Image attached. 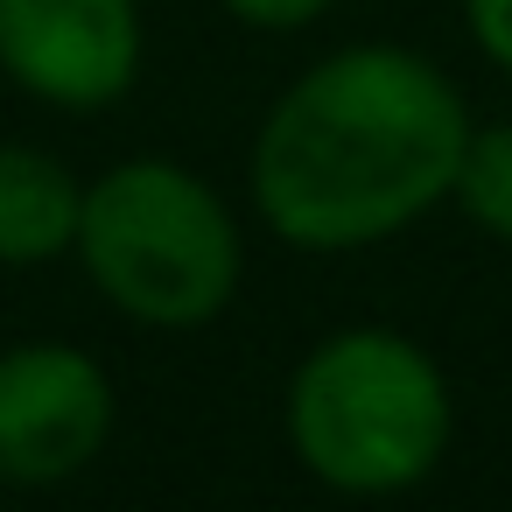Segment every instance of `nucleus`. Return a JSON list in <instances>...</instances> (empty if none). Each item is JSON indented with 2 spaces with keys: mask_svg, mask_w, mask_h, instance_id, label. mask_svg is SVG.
<instances>
[{
  "mask_svg": "<svg viewBox=\"0 0 512 512\" xmlns=\"http://www.w3.org/2000/svg\"><path fill=\"white\" fill-rule=\"evenodd\" d=\"M463 141L470 106L442 64L400 43H351L267 106L253 204L302 253H358L449 197Z\"/></svg>",
  "mask_w": 512,
  "mask_h": 512,
  "instance_id": "f257e3e1",
  "label": "nucleus"
},
{
  "mask_svg": "<svg viewBox=\"0 0 512 512\" xmlns=\"http://www.w3.org/2000/svg\"><path fill=\"white\" fill-rule=\"evenodd\" d=\"M449 435V379L407 330H330L288 379V449L344 498H393L421 484Z\"/></svg>",
  "mask_w": 512,
  "mask_h": 512,
  "instance_id": "f03ea898",
  "label": "nucleus"
},
{
  "mask_svg": "<svg viewBox=\"0 0 512 512\" xmlns=\"http://www.w3.org/2000/svg\"><path fill=\"white\" fill-rule=\"evenodd\" d=\"M71 253L120 316L155 330L211 323L239 295L246 267L225 197L162 155H134L85 190Z\"/></svg>",
  "mask_w": 512,
  "mask_h": 512,
  "instance_id": "7ed1b4c3",
  "label": "nucleus"
},
{
  "mask_svg": "<svg viewBox=\"0 0 512 512\" xmlns=\"http://www.w3.org/2000/svg\"><path fill=\"white\" fill-rule=\"evenodd\" d=\"M113 435V379L78 344L0 351V484H64Z\"/></svg>",
  "mask_w": 512,
  "mask_h": 512,
  "instance_id": "20e7f679",
  "label": "nucleus"
},
{
  "mask_svg": "<svg viewBox=\"0 0 512 512\" xmlns=\"http://www.w3.org/2000/svg\"><path fill=\"white\" fill-rule=\"evenodd\" d=\"M0 71L43 106H113L141 78L134 0H0Z\"/></svg>",
  "mask_w": 512,
  "mask_h": 512,
  "instance_id": "39448f33",
  "label": "nucleus"
},
{
  "mask_svg": "<svg viewBox=\"0 0 512 512\" xmlns=\"http://www.w3.org/2000/svg\"><path fill=\"white\" fill-rule=\"evenodd\" d=\"M78 204H85V190L57 155L8 141L0 148V267H36V260L71 253Z\"/></svg>",
  "mask_w": 512,
  "mask_h": 512,
  "instance_id": "423d86ee",
  "label": "nucleus"
},
{
  "mask_svg": "<svg viewBox=\"0 0 512 512\" xmlns=\"http://www.w3.org/2000/svg\"><path fill=\"white\" fill-rule=\"evenodd\" d=\"M449 197L463 204V218H470L484 239L512 246V120L470 127V141H463V162H456V183H449Z\"/></svg>",
  "mask_w": 512,
  "mask_h": 512,
  "instance_id": "0eeeda50",
  "label": "nucleus"
},
{
  "mask_svg": "<svg viewBox=\"0 0 512 512\" xmlns=\"http://www.w3.org/2000/svg\"><path fill=\"white\" fill-rule=\"evenodd\" d=\"M225 8L246 22V29H274V36H288V29H309V22H323L337 0H225Z\"/></svg>",
  "mask_w": 512,
  "mask_h": 512,
  "instance_id": "6e6552de",
  "label": "nucleus"
},
{
  "mask_svg": "<svg viewBox=\"0 0 512 512\" xmlns=\"http://www.w3.org/2000/svg\"><path fill=\"white\" fill-rule=\"evenodd\" d=\"M463 22H470V43L498 71H512V0H463Z\"/></svg>",
  "mask_w": 512,
  "mask_h": 512,
  "instance_id": "1a4fd4ad",
  "label": "nucleus"
}]
</instances>
